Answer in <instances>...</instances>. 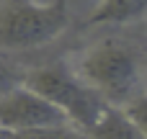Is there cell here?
Listing matches in <instances>:
<instances>
[{"instance_id": "cell-1", "label": "cell", "mask_w": 147, "mask_h": 139, "mask_svg": "<svg viewBox=\"0 0 147 139\" xmlns=\"http://www.w3.org/2000/svg\"><path fill=\"white\" fill-rule=\"evenodd\" d=\"M75 72L111 106H124L142 90L140 52L119 36H106L90 44L80 54Z\"/></svg>"}, {"instance_id": "cell-2", "label": "cell", "mask_w": 147, "mask_h": 139, "mask_svg": "<svg viewBox=\"0 0 147 139\" xmlns=\"http://www.w3.org/2000/svg\"><path fill=\"white\" fill-rule=\"evenodd\" d=\"M70 26V0H0V52L52 44Z\"/></svg>"}, {"instance_id": "cell-3", "label": "cell", "mask_w": 147, "mask_h": 139, "mask_svg": "<svg viewBox=\"0 0 147 139\" xmlns=\"http://www.w3.org/2000/svg\"><path fill=\"white\" fill-rule=\"evenodd\" d=\"M23 85L44 95L52 106H57L65 113L70 124H75L83 132L93 124V119L106 106V101L93 88H88L80 80V75L65 62H49L41 67L23 70Z\"/></svg>"}, {"instance_id": "cell-4", "label": "cell", "mask_w": 147, "mask_h": 139, "mask_svg": "<svg viewBox=\"0 0 147 139\" xmlns=\"http://www.w3.org/2000/svg\"><path fill=\"white\" fill-rule=\"evenodd\" d=\"M62 121H67L65 113L28 85H18L5 95H0V132L5 137Z\"/></svg>"}, {"instance_id": "cell-5", "label": "cell", "mask_w": 147, "mask_h": 139, "mask_svg": "<svg viewBox=\"0 0 147 139\" xmlns=\"http://www.w3.org/2000/svg\"><path fill=\"white\" fill-rule=\"evenodd\" d=\"M147 18V0H98V5L85 15L83 26H124Z\"/></svg>"}, {"instance_id": "cell-6", "label": "cell", "mask_w": 147, "mask_h": 139, "mask_svg": "<svg viewBox=\"0 0 147 139\" xmlns=\"http://www.w3.org/2000/svg\"><path fill=\"white\" fill-rule=\"evenodd\" d=\"M85 137L88 139H147L132 124V119L124 113V108L111 106V103H106L101 108V113L85 129Z\"/></svg>"}, {"instance_id": "cell-7", "label": "cell", "mask_w": 147, "mask_h": 139, "mask_svg": "<svg viewBox=\"0 0 147 139\" xmlns=\"http://www.w3.org/2000/svg\"><path fill=\"white\" fill-rule=\"evenodd\" d=\"M5 139H88V137H85V132L78 129L75 124L62 121V124H52V126H39V129L8 134Z\"/></svg>"}, {"instance_id": "cell-8", "label": "cell", "mask_w": 147, "mask_h": 139, "mask_svg": "<svg viewBox=\"0 0 147 139\" xmlns=\"http://www.w3.org/2000/svg\"><path fill=\"white\" fill-rule=\"evenodd\" d=\"M121 108H124V113L132 119V124L147 137V90H140L137 95H132Z\"/></svg>"}, {"instance_id": "cell-9", "label": "cell", "mask_w": 147, "mask_h": 139, "mask_svg": "<svg viewBox=\"0 0 147 139\" xmlns=\"http://www.w3.org/2000/svg\"><path fill=\"white\" fill-rule=\"evenodd\" d=\"M18 85H23V70L16 62H10L5 54H0V95H5Z\"/></svg>"}, {"instance_id": "cell-10", "label": "cell", "mask_w": 147, "mask_h": 139, "mask_svg": "<svg viewBox=\"0 0 147 139\" xmlns=\"http://www.w3.org/2000/svg\"><path fill=\"white\" fill-rule=\"evenodd\" d=\"M0 139H5V134H3V132H0Z\"/></svg>"}]
</instances>
